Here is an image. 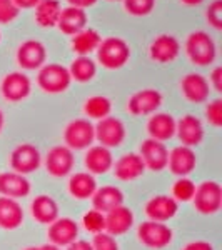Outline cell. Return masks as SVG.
<instances>
[{"label":"cell","mask_w":222,"mask_h":250,"mask_svg":"<svg viewBox=\"0 0 222 250\" xmlns=\"http://www.w3.org/2000/svg\"><path fill=\"white\" fill-rule=\"evenodd\" d=\"M2 95L9 102H20V100L27 99L32 90L30 79L22 72H12V74L5 75L0 85Z\"/></svg>","instance_id":"obj_12"},{"label":"cell","mask_w":222,"mask_h":250,"mask_svg":"<svg viewBox=\"0 0 222 250\" xmlns=\"http://www.w3.org/2000/svg\"><path fill=\"white\" fill-rule=\"evenodd\" d=\"M95 139L99 140L102 147H119L122 145L126 139V125L122 120L115 119V117H106V119L99 120V124L94 127Z\"/></svg>","instance_id":"obj_7"},{"label":"cell","mask_w":222,"mask_h":250,"mask_svg":"<svg viewBox=\"0 0 222 250\" xmlns=\"http://www.w3.org/2000/svg\"><path fill=\"white\" fill-rule=\"evenodd\" d=\"M182 250H214V245L205 240H196V242L187 244Z\"/></svg>","instance_id":"obj_42"},{"label":"cell","mask_w":222,"mask_h":250,"mask_svg":"<svg viewBox=\"0 0 222 250\" xmlns=\"http://www.w3.org/2000/svg\"><path fill=\"white\" fill-rule=\"evenodd\" d=\"M92 204H94L95 210L107 213L109 210L124 204V193L119 187L106 185V187L95 190V193L92 195Z\"/></svg>","instance_id":"obj_26"},{"label":"cell","mask_w":222,"mask_h":250,"mask_svg":"<svg viewBox=\"0 0 222 250\" xmlns=\"http://www.w3.org/2000/svg\"><path fill=\"white\" fill-rule=\"evenodd\" d=\"M47 50L39 40H27L17 50V62L25 70H35L45 63Z\"/></svg>","instance_id":"obj_13"},{"label":"cell","mask_w":222,"mask_h":250,"mask_svg":"<svg viewBox=\"0 0 222 250\" xmlns=\"http://www.w3.org/2000/svg\"><path fill=\"white\" fill-rule=\"evenodd\" d=\"M90 245H92V250H119L117 240L107 232L95 233L94 240L90 242Z\"/></svg>","instance_id":"obj_37"},{"label":"cell","mask_w":222,"mask_h":250,"mask_svg":"<svg viewBox=\"0 0 222 250\" xmlns=\"http://www.w3.org/2000/svg\"><path fill=\"white\" fill-rule=\"evenodd\" d=\"M109 2H117V0H109Z\"/></svg>","instance_id":"obj_49"},{"label":"cell","mask_w":222,"mask_h":250,"mask_svg":"<svg viewBox=\"0 0 222 250\" xmlns=\"http://www.w3.org/2000/svg\"><path fill=\"white\" fill-rule=\"evenodd\" d=\"M87 25V14L84 9H77V7H66L60 12V17L57 22V27L60 32L67 35H75L80 30H84Z\"/></svg>","instance_id":"obj_23"},{"label":"cell","mask_w":222,"mask_h":250,"mask_svg":"<svg viewBox=\"0 0 222 250\" xmlns=\"http://www.w3.org/2000/svg\"><path fill=\"white\" fill-rule=\"evenodd\" d=\"M32 215L34 219L40 222V224L50 225L54 220L59 219V205L52 197L48 195H39L34 199V202L30 205Z\"/></svg>","instance_id":"obj_29"},{"label":"cell","mask_w":222,"mask_h":250,"mask_svg":"<svg viewBox=\"0 0 222 250\" xmlns=\"http://www.w3.org/2000/svg\"><path fill=\"white\" fill-rule=\"evenodd\" d=\"M72 82L68 68L59 65V63H47L40 68L37 75V83L47 94H60L66 92Z\"/></svg>","instance_id":"obj_4"},{"label":"cell","mask_w":222,"mask_h":250,"mask_svg":"<svg viewBox=\"0 0 222 250\" xmlns=\"http://www.w3.org/2000/svg\"><path fill=\"white\" fill-rule=\"evenodd\" d=\"M131 57V47L124 39L120 37H107L100 40L97 47V59L102 63V67L115 70L127 63Z\"/></svg>","instance_id":"obj_1"},{"label":"cell","mask_w":222,"mask_h":250,"mask_svg":"<svg viewBox=\"0 0 222 250\" xmlns=\"http://www.w3.org/2000/svg\"><path fill=\"white\" fill-rule=\"evenodd\" d=\"M75 164L74 152L67 147V145H57V147L50 148L45 159L47 172L52 177H66L72 172Z\"/></svg>","instance_id":"obj_11"},{"label":"cell","mask_w":222,"mask_h":250,"mask_svg":"<svg viewBox=\"0 0 222 250\" xmlns=\"http://www.w3.org/2000/svg\"><path fill=\"white\" fill-rule=\"evenodd\" d=\"M194 207L199 213H204V215H212V213H217L221 210L222 205V188L221 185L214 180H205L196 187V192H194Z\"/></svg>","instance_id":"obj_3"},{"label":"cell","mask_w":222,"mask_h":250,"mask_svg":"<svg viewBox=\"0 0 222 250\" xmlns=\"http://www.w3.org/2000/svg\"><path fill=\"white\" fill-rule=\"evenodd\" d=\"M112 167H114V175L119 180H135L145 172V165L139 154L122 155Z\"/></svg>","instance_id":"obj_22"},{"label":"cell","mask_w":222,"mask_h":250,"mask_svg":"<svg viewBox=\"0 0 222 250\" xmlns=\"http://www.w3.org/2000/svg\"><path fill=\"white\" fill-rule=\"evenodd\" d=\"M176 134L185 147H196L204 139V127L197 117L191 114L184 115L179 122H176Z\"/></svg>","instance_id":"obj_15"},{"label":"cell","mask_w":222,"mask_h":250,"mask_svg":"<svg viewBox=\"0 0 222 250\" xmlns=\"http://www.w3.org/2000/svg\"><path fill=\"white\" fill-rule=\"evenodd\" d=\"M40 162H42L40 152L30 144H20L10 154L12 168H14V172L22 173V175L35 172L40 167Z\"/></svg>","instance_id":"obj_8"},{"label":"cell","mask_w":222,"mask_h":250,"mask_svg":"<svg viewBox=\"0 0 222 250\" xmlns=\"http://www.w3.org/2000/svg\"><path fill=\"white\" fill-rule=\"evenodd\" d=\"M147 132L151 139L165 142L176 135V120L171 114H155L147 124Z\"/></svg>","instance_id":"obj_27"},{"label":"cell","mask_w":222,"mask_h":250,"mask_svg":"<svg viewBox=\"0 0 222 250\" xmlns=\"http://www.w3.org/2000/svg\"><path fill=\"white\" fill-rule=\"evenodd\" d=\"M160 105H162V95H160V92L154 90V88H144V90L135 92L129 99L127 108L132 115L144 117V115L154 114Z\"/></svg>","instance_id":"obj_9"},{"label":"cell","mask_w":222,"mask_h":250,"mask_svg":"<svg viewBox=\"0 0 222 250\" xmlns=\"http://www.w3.org/2000/svg\"><path fill=\"white\" fill-rule=\"evenodd\" d=\"M95 139L94 125L87 119H75L66 127L64 132V140L70 150H82V148L90 147Z\"/></svg>","instance_id":"obj_6"},{"label":"cell","mask_w":222,"mask_h":250,"mask_svg":"<svg viewBox=\"0 0 222 250\" xmlns=\"http://www.w3.org/2000/svg\"><path fill=\"white\" fill-rule=\"evenodd\" d=\"M140 159L145 165V168L152 172H160L167 167L169 162V150L167 147L154 139H147L144 140L140 145Z\"/></svg>","instance_id":"obj_10"},{"label":"cell","mask_w":222,"mask_h":250,"mask_svg":"<svg viewBox=\"0 0 222 250\" xmlns=\"http://www.w3.org/2000/svg\"><path fill=\"white\" fill-rule=\"evenodd\" d=\"M197 164L196 152L192 150V147H185V145H179V147L172 148V152L169 154V168L172 173L179 177L189 175Z\"/></svg>","instance_id":"obj_17"},{"label":"cell","mask_w":222,"mask_h":250,"mask_svg":"<svg viewBox=\"0 0 222 250\" xmlns=\"http://www.w3.org/2000/svg\"><path fill=\"white\" fill-rule=\"evenodd\" d=\"M70 3V7H77V9H87V7H92L97 0H67Z\"/></svg>","instance_id":"obj_44"},{"label":"cell","mask_w":222,"mask_h":250,"mask_svg":"<svg viewBox=\"0 0 222 250\" xmlns=\"http://www.w3.org/2000/svg\"><path fill=\"white\" fill-rule=\"evenodd\" d=\"M104 215H106V232L111 233L112 237L122 235V233L131 230V227L134 225V213L124 205L112 208Z\"/></svg>","instance_id":"obj_18"},{"label":"cell","mask_w":222,"mask_h":250,"mask_svg":"<svg viewBox=\"0 0 222 250\" xmlns=\"http://www.w3.org/2000/svg\"><path fill=\"white\" fill-rule=\"evenodd\" d=\"M23 222L22 205L17 199L10 197H0V227L5 230H15Z\"/></svg>","instance_id":"obj_24"},{"label":"cell","mask_w":222,"mask_h":250,"mask_svg":"<svg viewBox=\"0 0 222 250\" xmlns=\"http://www.w3.org/2000/svg\"><path fill=\"white\" fill-rule=\"evenodd\" d=\"M0 193L10 199H20L30 193V182L25 175L17 172H3L0 173Z\"/></svg>","instance_id":"obj_20"},{"label":"cell","mask_w":222,"mask_h":250,"mask_svg":"<svg viewBox=\"0 0 222 250\" xmlns=\"http://www.w3.org/2000/svg\"><path fill=\"white\" fill-rule=\"evenodd\" d=\"M211 82L216 92H222V68L217 67L214 68V72L211 74Z\"/></svg>","instance_id":"obj_41"},{"label":"cell","mask_w":222,"mask_h":250,"mask_svg":"<svg viewBox=\"0 0 222 250\" xmlns=\"http://www.w3.org/2000/svg\"><path fill=\"white\" fill-rule=\"evenodd\" d=\"M137 237L145 247L159 250L171 244L172 239H174V232H172V229L169 225L162 224V222L147 220L139 225Z\"/></svg>","instance_id":"obj_5"},{"label":"cell","mask_w":222,"mask_h":250,"mask_svg":"<svg viewBox=\"0 0 222 250\" xmlns=\"http://www.w3.org/2000/svg\"><path fill=\"white\" fill-rule=\"evenodd\" d=\"M79 237V225L75 220L68 219V217H62L50 224L48 227V239H50L52 245L55 247H67Z\"/></svg>","instance_id":"obj_14"},{"label":"cell","mask_w":222,"mask_h":250,"mask_svg":"<svg viewBox=\"0 0 222 250\" xmlns=\"http://www.w3.org/2000/svg\"><path fill=\"white\" fill-rule=\"evenodd\" d=\"M97 190V182L94 175L89 172H77L68 180V192L72 197L79 200L92 199V195Z\"/></svg>","instance_id":"obj_28"},{"label":"cell","mask_w":222,"mask_h":250,"mask_svg":"<svg viewBox=\"0 0 222 250\" xmlns=\"http://www.w3.org/2000/svg\"><path fill=\"white\" fill-rule=\"evenodd\" d=\"M2 128H3V112L0 110V132H2Z\"/></svg>","instance_id":"obj_48"},{"label":"cell","mask_w":222,"mask_h":250,"mask_svg":"<svg viewBox=\"0 0 222 250\" xmlns=\"http://www.w3.org/2000/svg\"><path fill=\"white\" fill-rule=\"evenodd\" d=\"M205 17H207V22L214 29H222V0H214L209 5L207 12H205Z\"/></svg>","instance_id":"obj_39"},{"label":"cell","mask_w":222,"mask_h":250,"mask_svg":"<svg viewBox=\"0 0 222 250\" xmlns=\"http://www.w3.org/2000/svg\"><path fill=\"white\" fill-rule=\"evenodd\" d=\"M205 117L214 127H221L222 125V100L216 99L205 107Z\"/></svg>","instance_id":"obj_40"},{"label":"cell","mask_w":222,"mask_h":250,"mask_svg":"<svg viewBox=\"0 0 222 250\" xmlns=\"http://www.w3.org/2000/svg\"><path fill=\"white\" fill-rule=\"evenodd\" d=\"M185 52H187L189 59H191L192 63L196 65H211V63L216 60L217 55V48L216 43L211 35L207 32H192L187 37V42H185Z\"/></svg>","instance_id":"obj_2"},{"label":"cell","mask_w":222,"mask_h":250,"mask_svg":"<svg viewBox=\"0 0 222 250\" xmlns=\"http://www.w3.org/2000/svg\"><path fill=\"white\" fill-rule=\"evenodd\" d=\"M194 192H196V184L187 177H180L172 187V199L177 202H189L192 200Z\"/></svg>","instance_id":"obj_34"},{"label":"cell","mask_w":222,"mask_h":250,"mask_svg":"<svg viewBox=\"0 0 222 250\" xmlns=\"http://www.w3.org/2000/svg\"><path fill=\"white\" fill-rule=\"evenodd\" d=\"M180 52V43L174 35H159L149 47L151 59L159 63H169L177 59Z\"/></svg>","instance_id":"obj_16"},{"label":"cell","mask_w":222,"mask_h":250,"mask_svg":"<svg viewBox=\"0 0 222 250\" xmlns=\"http://www.w3.org/2000/svg\"><path fill=\"white\" fill-rule=\"evenodd\" d=\"M82 224L84 229L87 232L92 233H100V232H106V215L99 210H89L86 215L82 217Z\"/></svg>","instance_id":"obj_35"},{"label":"cell","mask_w":222,"mask_h":250,"mask_svg":"<svg viewBox=\"0 0 222 250\" xmlns=\"http://www.w3.org/2000/svg\"><path fill=\"white\" fill-rule=\"evenodd\" d=\"M0 39H2V37H0Z\"/></svg>","instance_id":"obj_50"},{"label":"cell","mask_w":222,"mask_h":250,"mask_svg":"<svg viewBox=\"0 0 222 250\" xmlns=\"http://www.w3.org/2000/svg\"><path fill=\"white\" fill-rule=\"evenodd\" d=\"M60 12L62 7L59 0H40L35 5V20L44 29H52L57 25Z\"/></svg>","instance_id":"obj_30"},{"label":"cell","mask_w":222,"mask_h":250,"mask_svg":"<svg viewBox=\"0 0 222 250\" xmlns=\"http://www.w3.org/2000/svg\"><path fill=\"white\" fill-rule=\"evenodd\" d=\"M155 0H124L127 14L135 15V17H144L154 10Z\"/></svg>","instance_id":"obj_36"},{"label":"cell","mask_w":222,"mask_h":250,"mask_svg":"<svg viewBox=\"0 0 222 250\" xmlns=\"http://www.w3.org/2000/svg\"><path fill=\"white\" fill-rule=\"evenodd\" d=\"M72 79H75L80 83L90 82L97 74V65L90 57H77L72 62L70 70H68Z\"/></svg>","instance_id":"obj_32"},{"label":"cell","mask_w":222,"mask_h":250,"mask_svg":"<svg viewBox=\"0 0 222 250\" xmlns=\"http://www.w3.org/2000/svg\"><path fill=\"white\" fill-rule=\"evenodd\" d=\"M66 250H92V245L87 240H74L67 245Z\"/></svg>","instance_id":"obj_43"},{"label":"cell","mask_w":222,"mask_h":250,"mask_svg":"<svg viewBox=\"0 0 222 250\" xmlns=\"http://www.w3.org/2000/svg\"><path fill=\"white\" fill-rule=\"evenodd\" d=\"M111 110H112V102L104 95H94L90 99H87L86 104H84V112L90 119L102 120L111 115Z\"/></svg>","instance_id":"obj_33"},{"label":"cell","mask_w":222,"mask_h":250,"mask_svg":"<svg viewBox=\"0 0 222 250\" xmlns=\"http://www.w3.org/2000/svg\"><path fill=\"white\" fill-rule=\"evenodd\" d=\"M25 250H59V247L52 244H47V245H40V247H27Z\"/></svg>","instance_id":"obj_46"},{"label":"cell","mask_w":222,"mask_h":250,"mask_svg":"<svg viewBox=\"0 0 222 250\" xmlns=\"http://www.w3.org/2000/svg\"><path fill=\"white\" fill-rule=\"evenodd\" d=\"M182 94L189 102L202 104L209 99V82L200 74H187L180 82Z\"/></svg>","instance_id":"obj_21"},{"label":"cell","mask_w":222,"mask_h":250,"mask_svg":"<svg viewBox=\"0 0 222 250\" xmlns=\"http://www.w3.org/2000/svg\"><path fill=\"white\" fill-rule=\"evenodd\" d=\"M100 35L99 32L94 29H84L79 34L74 35L72 39V48H74L75 54H79L80 57H87L90 52L97 50L100 43Z\"/></svg>","instance_id":"obj_31"},{"label":"cell","mask_w":222,"mask_h":250,"mask_svg":"<svg viewBox=\"0 0 222 250\" xmlns=\"http://www.w3.org/2000/svg\"><path fill=\"white\" fill-rule=\"evenodd\" d=\"M179 204L169 195H157L152 197L151 200L145 205V213L151 220L154 222H165L171 220L172 217L177 213Z\"/></svg>","instance_id":"obj_19"},{"label":"cell","mask_w":222,"mask_h":250,"mask_svg":"<svg viewBox=\"0 0 222 250\" xmlns=\"http://www.w3.org/2000/svg\"><path fill=\"white\" fill-rule=\"evenodd\" d=\"M20 9L14 0H0V23H10L19 17Z\"/></svg>","instance_id":"obj_38"},{"label":"cell","mask_w":222,"mask_h":250,"mask_svg":"<svg viewBox=\"0 0 222 250\" xmlns=\"http://www.w3.org/2000/svg\"><path fill=\"white\" fill-rule=\"evenodd\" d=\"M86 167L89 173H106L112 168L114 165V159H112V152L109 150L107 147H102V145H95V147H90L89 152L86 154Z\"/></svg>","instance_id":"obj_25"},{"label":"cell","mask_w":222,"mask_h":250,"mask_svg":"<svg viewBox=\"0 0 222 250\" xmlns=\"http://www.w3.org/2000/svg\"><path fill=\"white\" fill-rule=\"evenodd\" d=\"M40 0H14V3L19 9H35V5Z\"/></svg>","instance_id":"obj_45"},{"label":"cell","mask_w":222,"mask_h":250,"mask_svg":"<svg viewBox=\"0 0 222 250\" xmlns=\"http://www.w3.org/2000/svg\"><path fill=\"white\" fill-rule=\"evenodd\" d=\"M182 3H185V5H199V3H202L204 0H180Z\"/></svg>","instance_id":"obj_47"}]
</instances>
